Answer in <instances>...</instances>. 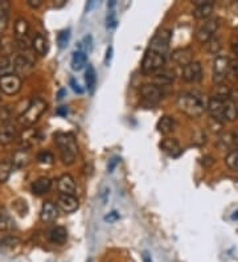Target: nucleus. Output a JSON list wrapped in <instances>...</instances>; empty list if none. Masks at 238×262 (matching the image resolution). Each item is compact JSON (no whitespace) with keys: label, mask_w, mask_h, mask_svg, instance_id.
<instances>
[{"label":"nucleus","mask_w":238,"mask_h":262,"mask_svg":"<svg viewBox=\"0 0 238 262\" xmlns=\"http://www.w3.org/2000/svg\"><path fill=\"white\" fill-rule=\"evenodd\" d=\"M177 108L185 115L191 118H198L204 114L206 106L201 97L196 96L193 93H181L177 97Z\"/></svg>","instance_id":"2"},{"label":"nucleus","mask_w":238,"mask_h":262,"mask_svg":"<svg viewBox=\"0 0 238 262\" xmlns=\"http://www.w3.org/2000/svg\"><path fill=\"white\" fill-rule=\"evenodd\" d=\"M15 226V221L5 209L0 208V230L1 232H9Z\"/></svg>","instance_id":"29"},{"label":"nucleus","mask_w":238,"mask_h":262,"mask_svg":"<svg viewBox=\"0 0 238 262\" xmlns=\"http://www.w3.org/2000/svg\"><path fill=\"white\" fill-rule=\"evenodd\" d=\"M117 16H115L114 9H109V13L106 16V27L107 29H114L117 27Z\"/></svg>","instance_id":"38"},{"label":"nucleus","mask_w":238,"mask_h":262,"mask_svg":"<svg viewBox=\"0 0 238 262\" xmlns=\"http://www.w3.org/2000/svg\"><path fill=\"white\" fill-rule=\"evenodd\" d=\"M93 49V37H91L90 35H87L83 37V40L79 42V45H78L77 50H82V52H90Z\"/></svg>","instance_id":"37"},{"label":"nucleus","mask_w":238,"mask_h":262,"mask_svg":"<svg viewBox=\"0 0 238 262\" xmlns=\"http://www.w3.org/2000/svg\"><path fill=\"white\" fill-rule=\"evenodd\" d=\"M109 196H110V189L107 187H103L101 193H99V199L102 201V204H106L107 200H109Z\"/></svg>","instance_id":"44"},{"label":"nucleus","mask_w":238,"mask_h":262,"mask_svg":"<svg viewBox=\"0 0 238 262\" xmlns=\"http://www.w3.org/2000/svg\"><path fill=\"white\" fill-rule=\"evenodd\" d=\"M69 40H70V29H64V31H61V32L58 34L57 44H58V46L61 48V49H64V48H66V46H68V44H69Z\"/></svg>","instance_id":"35"},{"label":"nucleus","mask_w":238,"mask_h":262,"mask_svg":"<svg viewBox=\"0 0 238 262\" xmlns=\"http://www.w3.org/2000/svg\"><path fill=\"white\" fill-rule=\"evenodd\" d=\"M32 68L33 63L24 54H20V56L15 57V72H17V73H27Z\"/></svg>","instance_id":"26"},{"label":"nucleus","mask_w":238,"mask_h":262,"mask_svg":"<svg viewBox=\"0 0 238 262\" xmlns=\"http://www.w3.org/2000/svg\"><path fill=\"white\" fill-rule=\"evenodd\" d=\"M226 100V98H225ZM222 98H217V97H212L208 102V110L210 112V118H213L216 121L225 123V112H224V101Z\"/></svg>","instance_id":"9"},{"label":"nucleus","mask_w":238,"mask_h":262,"mask_svg":"<svg viewBox=\"0 0 238 262\" xmlns=\"http://www.w3.org/2000/svg\"><path fill=\"white\" fill-rule=\"evenodd\" d=\"M56 114L60 116H66L68 115V108H66V106H60V108L56 110Z\"/></svg>","instance_id":"50"},{"label":"nucleus","mask_w":238,"mask_h":262,"mask_svg":"<svg viewBox=\"0 0 238 262\" xmlns=\"http://www.w3.org/2000/svg\"><path fill=\"white\" fill-rule=\"evenodd\" d=\"M46 110V102L40 97L33 98L29 102L28 108L25 109V112L19 116V123L24 127H31L32 125H35L39 118L44 114V112Z\"/></svg>","instance_id":"3"},{"label":"nucleus","mask_w":238,"mask_h":262,"mask_svg":"<svg viewBox=\"0 0 238 262\" xmlns=\"http://www.w3.org/2000/svg\"><path fill=\"white\" fill-rule=\"evenodd\" d=\"M119 219H120V216H119V213L117 212V211H113V212H110L109 215L103 217V220L106 221V223H110V224H113L115 221H118Z\"/></svg>","instance_id":"42"},{"label":"nucleus","mask_w":238,"mask_h":262,"mask_svg":"<svg viewBox=\"0 0 238 262\" xmlns=\"http://www.w3.org/2000/svg\"><path fill=\"white\" fill-rule=\"evenodd\" d=\"M9 11H11L9 1H0V34H4L8 27Z\"/></svg>","instance_id":"23"},{"label":"nucleus","mask_w":238,"mask_h":262,"mask_svg":"<svg viewBox=\"0 0 238 262\" xmlns=\"http://www.w3.org/2000/svg\"><path fill=\"white\" fill-rule=\"evenodd\" d=\"M15 72V58L5 56L0 60V77L7 75H13Z\"/></svg>","instance_id":"30"},{"label":"nucleus","mask_w":238,"mask_h":262,"mask_svg":"<svg viewBox=\"0 0 238 262\" xmlns=\"http://www.w3.org/2000/svg\"><path fill=\"white\" fill-rule=\"evenodd\" d=\"M171 58L173 63L184 68L193 61V52L191 48H179V49L173 50Z\"/></svg>","instance_id":"14"},{"label":"nucleus","mask_w":238,"mask_h":262,"mask_svg":"<svg viewBox=\"0 0 238 262\" xmlns=\"http://www.w3.org/2000/svg\"><path fill=\"white\" fill-rule=\"evenodd\" d=\"M171 31L169 29H161L158 34L154 36V38L150 42V46L148 49L155 50L158 53L164 54L167 53V50L169 48V42H171Z\"/></svg>","instance_id":"5"},{"label":"nucleus","mask_w":238,"mask_h":262,"mask_svg":"<svg viewBox=\"0 0 238 262\" xmlns=\"http://www.w3.org/2000/svg\"><path fill=\"white\" fill-rule=\"evenodd\" d=\"M217 27H218L217 20H214V19L206 20L200 28L197 29L196 32L197 41L201 42V44H206L210 38H213V35L216 34V31H217Z\"/></svg>","instance_id":"8"},{"label":"nucleus","mask_w":238,"mask_h":262,"mask_svg":"<svg viewBox=\"0 0 238 262\" xmlns=\"http://www.w3.org/2000/svg\"><path fill=\"white\" fill-rule=\"evenodd\" d=\"M195 3V9H193V16L196 19H208L213 12V1L212 0H197Z\"/></svg>","instance_id":"13"},{"label":"nucleus","mask_w":238,"mask_h":262,"mask_svg":"<svg viewBox=\"0 0 238 262\" xmlns=\"http://www.w3.org/2000/svg\"><path fill=\"white\" fill-rule=\"evenodd\" d=\"M20 244V240L17 237H13V236H7L1 240V245L4 248H12V246H16Z\"/></svg>","instance_id":"40"},{"label":"nucleus","mask_w":238,"mask_h":262,"mask_svg":"<svg viewBox=\"0 0 238 262\" xmlns=\"http://www.w3.org/2000/svg\"><path fill=\"white\" fill-rule=\"evenodd\" d=\"M173 81V73L169 72H159L155 75V82L158 83V86L160 85H169Z\"/></svg>","instance_id":"33"},{"label":"nucleus","mask_w":238,"mask_h":262,"mask_svg":"<svg viewBox=\"0 0 238 262\" xmlns=\"http://www.w3.org/2000/svg\"><path fill=\"white\" fill-rule=\"evenodd\" d=\"M27 4L31 7V8H39L40 5L42 4V1L41 0H27Z\"/></svg>","instance_id":"49"},{"label":"nucleus","mask_w":238,"mask_h":262,"mask_svg":"<svg viewBox=\"0 0 238 262\" xmlns=\"http://www.w3.org/2000/svg\"><path fill=\"white\" fill-rule=\"evenodd\" d=\"M237 35H238V28H237Z\"/></svg>","instance_id":"57"},{"label":"nucleus","mask_w":238,"mask_h":262,"mask_svg":"<svg viewBox=\"0 0 238 262\" xmlns=\"http://www.w3.org/2000/svg\"><path fill=\"white\" fill-rule=\"evenodd\" d=\"M224 112H225L226 122L236 121L238 118V108L237 104L232 98H226L224 101Z\"/></svg>","instance_id":"25"},{"label":"nucleus","mask_w":238,"mask_h":262,"mask_svg":"<svg viewBox=\"0 0 238 262\" xmlns=\"http://www.w3.org/2000/svg\"><path fill=\"white\" fill-rule=\"evenodd\" d=\"M29 154L25 150L16 151V154L13 155V162L12 166L16 168H23L29 163Z\"/></svg>","instance_id":"31"},{"label":"nucleus","mask_w":238,"mask_h":262,"mask_svg":"<svg viewBox=\"0 0 238 262\" xmlns=\"http://www.w3.org/2000/svg\"><path fill=\"white\" fill-rule=\"evenodd\" d=\"M65 96H66V90L65 89H61V90H60V92H58V94H57V100L61 101Z\"/></svg>","instance_id":"53"},{"label":"nucleus","mask_w":238,"mask_h":262,"mask_svg":"<svg viewBox=\"0 0 238 262\" xmlns=\"http://www.w3.org/2000/svg\"><path fill=\"white\" fill-rule=\"evenodd\" d=\"M58 209L57 205L52 201H45L42 204L41 212H40V219L42 223H52L57 219Z\"/></svg>","instance_id":"15"},{"label":"nucleus","mask_w":238,"mask_h":262,"mask_svg":"<svg viewBox=\"0 0 238 262\" xmlns=\"http://www.w3.org/2000/svg\"><path fill=\"white\" fill-rule=\"evenodd\" d=\"M54 142L60 149V156L64 164H73L78 154V146L73 134L58 133L54 135Z\"/></svg>","instance_id":"1"},{"label":"nucleus","mask_w":238,"mask_h":262,"mask_svg":"<svg viewBox=\"0 0 238 262\" xmlns=\"http://www.w3.org/2000/svg\"><path fill=\"white\" fill-rule=\"evenodd\" d=\"M165 63V56L158 53L155 50L147 49L144 54L143 61H142V73L144 75H151L154 72L159 71L163 68Z\"/></svg>","instance_id":"4"},{"label":"nucleus","mask_w":238,"mask_h":262,"mask_svg":"<svg viewBox=\"0 0 238 262\" xmlns=\"http://www.w3.org/2000/svg\"><path fill=\"white\" fill-rule=\"evenodd\" d=\"M229 75H233V77H238V57L230 61Z\"/></svg>","instance_id":"41"},{"label":"nucleus","mask_w":238,"mask_h":262,"mask_svg":"<svg viewBox=\"0 0 238 262\" xmlns=\"http://www.w3.org/2000/svg\"><path fill=\"white\" fill-rule=\"evenodd\" d=\"M16 127L12 123H3L0 127V145H9L16 139Z\"/></svg>","instance_id":"16"},{"label":"nucleus","mask_w":238,"mask_h":262,"mask_svg":"<svg viewBox=\"0 0 238 262\" xmlns=\"http://www.w3.org/2000/svg\"><path fill=\"white\" fill-rule=\"evenodd\" d=\"M237 149H238V146H237Z\"/></svg>","instance_id":"58"},{"label":"nucleus","mask_w":238,"mask_h":262,"mask_svg":"<svg viewBox=\"0 0 238 262\" xmlns=\"http://www.w3.org/2000/svg\"><path fill=\"white\" fill-rule=\"evenodd\" d=\"M225 163L230 170L238 171V150L230 151L228 156L225 158Z\"/></svg>","instance_id":"34"},{"label":"nucleus","mask_w":238,"mask_h":262,"mask_svg":"<svg viewBox=\"0 0 238 262\" xmlns=\"http://www.w3.org/2000/svg\"><path fill=\"white\" fill-rule=\"evenodd\" d=\"M50 187H52V182H50L49 178H45V176L39 178V179H37L36 182H33L32 184L33 195L36 196L45 195L46 192H49Z\"/></svg>","instance_id":"21"},{"label":"nucleus","mask_w":238,"mask_h":262,"mask_svg":"<svg viewBox=\"0 0 238 262\" xmlns=\"http://www.w3.org/2000/svg\"><path fill=\"white\" fill-rule=\"evenodd\" d=\"M95 5H97V1L95 0H91V1H89L86 4V12H90L91 9L94 8Z\"/></svg>","instance_id":"51"},{"label":"nucleus","mask_w":238,"mask_h":262,"mask_svg":"<svg viewBox=\"0 0 238 262\" xmlns=\"http://www.w3.org/2000/svg\"><path fill=\"white\" fill-rule=\"evenodd\" d=\"M115 5H117V1H115V0H111L110 3H107V8H109V9H114Z\"/></svg>","instance_id":"54"},{"label":"nucleus","mask_w":238,"mask_h":262,"mask_svg":"<svg viewBox=\"0 0 238 262\" xmlns=\"http://www.w3.org/2000/svg\"><path fill=\"white\" fill-rule=\"evenodd\" d=\"M140 96L143 97V100H146L147 102L156 104L163 98V92L155 83H146L140 87Z\"/></svg>","instance_id":"11"},{"label":"nucleus","mask_w":238,"mask_h":262,"mask_svg":"<svg viewBox=\"0 0 238 262\" xmlns=\"http://www.w3.org/2000/svg\"><path fill=\"white\" fill-rule=\"evenodd\" d=\"M54 156L49 151H40V152L37 154V162L41 163V164H52Z\"/></svg>","instance_id":"36"},{"label":"nucleus","mask_w":238,"mask_h":262,"mask_svg":"<svg viewBox=\"0 0 238 262\" xmlns=\"http://www.w3.org/2000/svg\"><path fill=\"white\" fill-rule=\"evenodd\" d=\"M113 52H114V49H113V46H109L106 50V57H105V65L106 67H109V64H110L111 58H113Z\"/></svg>","instance_id":"47"},{"label":"nucleus","mask_w":238,"mask_h":262,"mask_svg":"<svg viewBox=\"0 0 238 262\" xmlns=\"http://www.w3.org/2000/svg\"><path fill=\"white\" fill-rule=\"evenodd\" d=\"M143 262H152V258L148 252H143Z\"/></svg>","instance_id":"52"},{"label":"nucleus","mask_w":238,"mask_h":262,"mask_svg":"<svg viewBox=\"0 0 238 262\" xmlns=\"http://www.w3.org/2000/svg\"><path fill=\"white\" fill-rule=\"evenodd\" d=\"M13 166L11 160H3L0 162V183H5L12 174Z\"/></svg>","instance_id":"32"},{"label":"nucleus","mask_w":238,"mask_h":262,"mask_svg":"<svg viewBox=\"0 0 238 262\" xmlns=\"http://www.w3.org/2000/svg\"><path fill=\"white\" fill-rule=\"evenodd\" d=\"M57 207L61 208L65 213H73L77 211L79 204H78V199L74 195L60 193L57 197Z\"/></svg>","instance_id":"12"},{"label":"nucleus","mask_w":238,"mask_h":262,"mask_svg":"<svg viewBox=\"0 0 238 262\" xmlns=\"http://www.w3.org/2000/svg\"><path fill=\"white\" fill-rule=\"evenodd\" d=\"M32 46L35 52L40 56H45L49 52V41L48 38L41 34H37L32 40Z\"/></svg>","instance_id":"20"},{"label":"nucleus","mask_w":238,"mask_h":262,"mask_svg":"<svg viewBox=\"0 0 238 262\" xmlns=\"http://www.w3.org/2000/svg\"><path fill=\"white\" fill-rule=\"evenodd\" d=\"M29 32V24L28 21L25 20L24 17H19L15 23V38L16 41L19 40H24L28 37Z\"/></svg>","instance_id":"24"},{"label":"nucleus","mask_w":238,"mask_h":262,"mask_svg":"<svg viewBox=\"0 0 238 262\" xmlns=\"http://www.w3.org/2000/svg\"><path fill=\"white\" fill-rule=\"evenodd\" d=\"M156 127H158V131L161 134L172 133L173 130H175V119L169 115L161 116L159 122H158V126H156Z\"/></svg>","instance_id":"28"},{"label":"nucleus","mask_w":238,"mask_h":262,"mask_svg":"<svg viewBox=\"0 0 238 262\" xmlns=\"http://www.w3.org/2000/svg\"><path fill=\"white\" fill-rule=\"evenodd\" d=\"M119 162H120V158H119V156H113V158L109 160V164H107V171H109V174H111V172L115 170V167L118 166Z\"/></svg>","instance_id":"43"},{"label":"nucleus","mask_w":238,"mask_h":262,"mask_svg":"<svg viewBox=\"0 0 238 262\" xmlns=\"http://www.w3.org/2000/svg\"><path fill=\"white\" fill-rule=\"evenodd\" d=\"M201 163L204 167H210L214 163V159L212 156H209V155H206V156H204L201 159Z\"/></svg>","instance_id":"48"},{"label":"nucleus","mask_w":238,"mask_h":262,"mask_svg":"<svg viewBox=\"0 0 238 262\" xmlns=\"http://www.w3.org/2000/svg\"><path fill=\"white\" fill-rule=\"evenodd\" d=\"M87 64V54L82 50H76L72 56V61H70V65H72V69L76 72L82 71L83 68L86 67Z\"/></svg>","instance_id":"22"},{"label":"nucleus","mask_w":238,"mask_h":262,"mask_svg":"<svg viewBox=\"0 0 238 262\" xmlns=\"http://www.w3.org/2000/svg\"><path fill=\"white\" fill-rule=\"evenodd\" d=\"M232 219H233V220H238V211H237V212L233 213V216H232Z\"/></svg>","instance_id":"55"},{"label":"nucleus","mask_w":238,"mask_h":262,"mask_svg":"<svg viewBox=\"0 0 238 262\" xmlns=\"http://www.w3.org/2000/svg\"><path fill=\"white\" fill-rule=\"evenodd\" d=\"M85 82H86L87 92L93 94L97 86V72L93 65H87L86 72H85Z\"/></svg>","instance_id":"27"},{"label":"nucleus","mask_w":238,"mask_h":262,"mask_svg":"<svg viewBox=\"0 0 238 262\" xmlns=\"http://www.w3.org/2000/svg\"><path fill=\"white\" fill-rule=\"evenodd\" d=\"M230 60L226 56H218L214 60L213 65V81L217 85H222L229 75Z\"/></svg>","instance_id":"6"},{"label":"nucleus","mask_w":238,"mask_h":262,"mask_svg":"<svg viewBox=\"0 0 238 262\" xmlns=\"http://www.w3.org/2000/svg\"><path fill=\"white\" fill-rule=\"evenodd\" d=\"M206 48H208V50H209L210 53H218V50H220V48H221V44H220V40H217V38H210L209 41L206 42L205 44Z\"/></svg>","instance_id":"39"},{"label":"nucleus","mask_w":238,"mask_h":262,"mask_svg":"<svg viewBox=\"0 0 238 262\" xmlns=\"http://www.w3.org/2000/svg\"><path fill=\"white\" fill-rule=\"evenodd\" d=\"M69 83H70V86H72V89H73L74 92L78 93V94H82L83 89L81 86H79V83H78L77 81H76V79L70 78V82Z\"/></svg>","instance_id":"46"},{"label":"nucleus","mask_w":238,"mask_h":262,"mask_svg":"<svg viewBox=\"0 0 238 262\" xmlns=\"http://www.w3.org/2000/svg\"><path fill=\"white\" fill-rule=\"evenodd\" d=\"M160 149L164 151L165 154L171 155L173 158H176L179 155L183 152L180 147V143L176 139H172V138H167V139H163L160 142Z\"/></svg>","instance_id":"18"},{"label":"nucleus","mask_w":238,"mask_h":262,"mask_svg":"<svg viewBox=\"0 0 238 262\" xmlns=\"http://www.w3.org/2000/svg\"><path fill=\"white\" fill-rule=\"evenodd\" d=\"M58 191L65 195H74L76 193V182H74L73 176H70L69 174L62 175L61 178L58 179L57 183Z\"/></svg>","instance_id":"17"},{"label":"nucleus","mask_w":238,"mask_h":262,"mask_svg":"<svg viewBox=\"0 0 238 262\" xmlns=\"http://www.w3.org/2000/svg\"><path fill=\"white\" fill-rule=\"evenodd\" d=\"M0 119L3 121V123H8L9 119V109L3 108L0 110Z\"/></svg>","instance_id":"45"},{"label":"nucleus","mask_w":238,"mask_h":262,"mask_svg":"<svg viewBox=\"0 0 238 262\" xmlns=\"http://www.w3.org/2000/svg\"><path fill=\"white\" fill-rule=\"evenodd\" d=\"M0 101H1V93H0Z\"/></svg>","instance_id":"56"},{"label":"nucleus","mask_w":238,"mask_h":262,"mask_svg":"<svg viewBox=\"0 0 238 262\" xmlns=\"http://www.w3.org/2000/svg\"><path fill=\"white\" fill-rule=\"evenodd\" d=\"M183 78L187 82H198L202 78V67L197 61H192L187 67L183 68Z\"/></svg>","instance_id":"10"},{"label":"nucleus","mask_w":238,"mask_h":262,"mask_svg":"<svg viewBox=\"0 0 238 262\" xmlns=\"http://www.w3.org/2000/svg\"><path fill=\"white\" fill-rule=\"evenodd\" d=\"M21 89V78L17 75H7L0 77V90L7 94L13 96Z\"/></svg>","instance_id":"7"},{"label":"nucleus","mask_w":238,"mask_h":262,"mask_svg":"<svg viewBox=\"0 0 238 262\" xmlns=\"http://www.w3.org/2000/svg\"><path fill=\"white\" fill-rule=\"evenodd\" d=\"M48 238L52 244L56 245H62L68 240V230L64 226H54L48 233Z\"/></svg>","instance_id":"19"}]
</instances>
